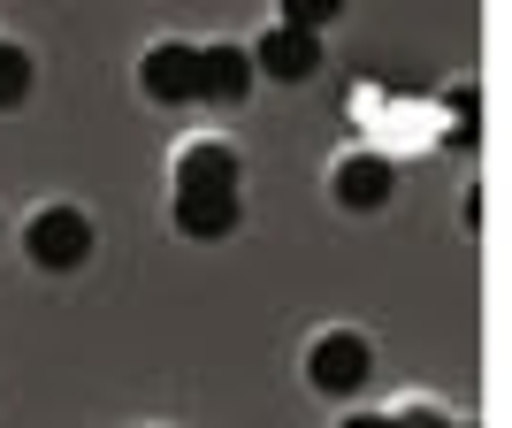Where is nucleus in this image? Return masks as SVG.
Segmentation results:
<instances>
[{
    "label": "nucleus",
    "mask_w": 512,
    "mask_h": 428,
    "mask_svg": "<svg viewBox=\"0 0 512 428\" xmlns=\"http://www.w3.org/2000/svg\"><path fill=\"white\" fill-rule=\"evenodd\" d=\"M23 253L39 260V268H77V260L92 253V222H85L77 207H46V214H31Z\"/></svg>",
    "instance_id": "1"
},
{
    "label": "nucleus",
    "mask_w": 512,
    "mask_h": 428,
    "mask_svg": "<svg viewBox=\"0 0 512 428\" xmlns=\"http://www.w3.org/2000/svg\"><path fill=\"white\" fill-rule=\"evenodd\" d=\"M138 85H146V100H169V107L199 100V46H184V39L146 46V62H138Z\"/></svg>",
    "instance_id": "2"
},
{
    "label": "nucleus",
    "mask_w": 512,
    "mask_h": 428,
    "mask_svg": "<svg viewBox=\"0 0 512 428\" xmlns=\"http://www.w3.org/2000/svg\"><path fill=\"white\" fill-rule=\"evenodd\" d=\"M306 375H314V390H329V398L360 390L367 383V344L352 337V329H329V337L306 352Z\"/></svg>",
    "instance_id": "3"
},
{
    "label": "nucleus",
    "mask_w": 512,
    "mask_h": 428,
    "mask_svg": "<svg viewBox=\"0 0 512 428\" xmlns=\"http://www.w3.org/2000/svg\"><path fill=\"white\" fill-rule=\"evenodd\" d=\"M176 192H237V153L222 138H192L176 153Z\"/></svg>",
    "instance_id": "4"
},
{
    "label": "nucleus",
    "mask_w": 512,
    "mask_h": 428,
    "mask_svg": "<svg viewBox=\"0 0 512 428\" xmlns=\"http://www.w3.org/2000/svg\"><path fill=\"white\" fill-rule=\"evenodd\" d=\"M390 192H398V169H390V161H383V153H344V161H337V199H344V207H383V199Z\"/></svg>",
    "instance_id": "5"
},
{
    "label": "nucleus",
    "mask_w": 512,
    "mask_h": 428,
    "mask_svg": "<svg viewBox=\"0 0 512 428\" xmlns=\"http://www.w3.org/2000/svg\"><path fill=\"white\" fill-rule=\"evenodd\" d=\"M253 69H268V77H283V85H299V77H314L321 69V39H306V31H268V39L253 46Z\"/></svg>",
    "instance_id": "6"
},
{
    "label": "nucleus",
    "mask_w": 512,
    "mask_h": 428,
    "mask_svg": "<svg viewBox=\"0 0 512 428\" xmlns=\"http://www.w3.org/2000/svg\"><path fill=\"white\" fill-rule=\"evenodd\" d=\"M245 92H253V54L199 46V100H245Z\"/></svg>",
    "instance_id": "7"
},
{
    "label": "nucleus",
    "mask_w": 512,
    "mask_h": 428,
    "mask_svg": "<svg viewBox=\"0 0 512 428\" xmlns=\"http://www.w3.org/2000/svg\"><path fill=\"white\" fill-rule=\"evenodd\" d=\"M176 230L184 237H230L237 230V192H176Z\"/></svg>",
    "instance_id": "8"
},
{
    "label": "nucleus",
    "mask_w": 512,
    "mask_h": 428,
    "mask_svg": "<svg viewBox=\"0 0 512 428\" xmlns=\"http://www.w3.org/2000/svg\"><path fill=\"white\" fill-rule=\"evenodd\" d=\"M23 92H31V54L0 46V107H23Z\"/></svg>",
    "instance_id": "9"
},
{
    "label": "nucleus",
    "mask_w": 512,
    "mask_h": 428,
    "mask_svg": "<svg viewBox=\"0 0 512 428\" xmlns=\"http://www.w3.org/2000/svg\"><path fill=\"white\" fill-rule=\"evenodd\" d=\"M383 428H451V421H444L436 406H390V413H383Z\"/></svg>",
    "instance_id": "10"
},
{
    "label": "nucleus",
    "mask_w": 512,
    "mask_h": 428,
    "mask_svg": "<svg viewBox=\"0 0 512 428\" xmlns=\"http://www.w3.org/2000/svg\"><path fill=\"white\" fill-rule=\"evenodd\" d=\"M344 428H383V413H352V421H344Z\"/></svg>",
    "instance_id": "11"
}]
</instances>
